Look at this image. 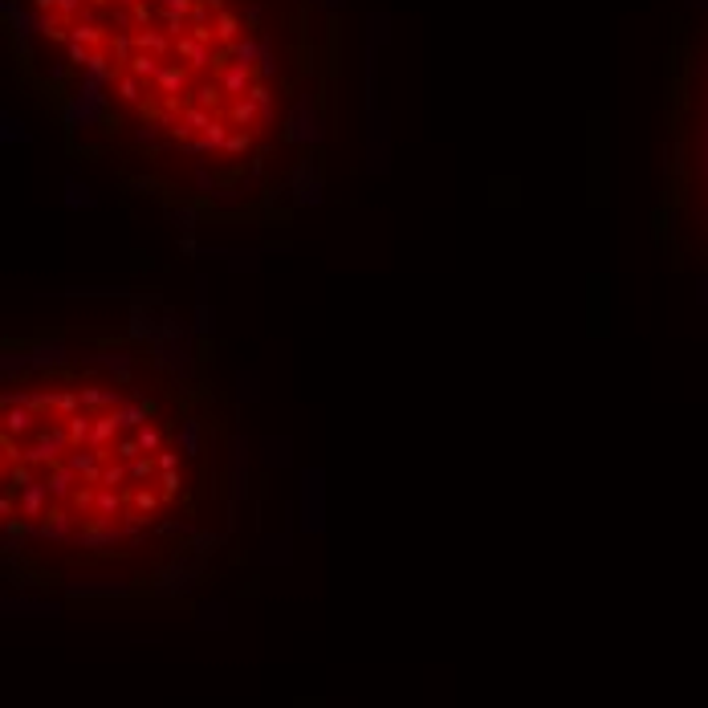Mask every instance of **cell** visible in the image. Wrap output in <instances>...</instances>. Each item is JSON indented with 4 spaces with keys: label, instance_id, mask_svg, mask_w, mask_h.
<instances>
[{
    "label": "cell",
    "instance_id": "6da1fadb",
    "mask_svg": "<svg viewBox=\"0 0 708 708\" xmlns=\"http://www.w3.org/2000/svg\"><path fill=\"white\" fill-rule=\"evenodd\" d=\"M74 155L188 212L302 196L334 110L330 0H9Z\"/></svg>",
    "mask_w": 708,
    "mask_h": 708
},
{
    "label": "cell",
    "instance_id": "7a4b0ae2",
    "mask_svg": "<svg viewBox=\"0 0 708 708\" xmlns=\"http://www.w3.org/2000/svg\"><path fill=\"white\" fill-rule=\"evenodd\" d=\"M196 428L131 375L82 371L66 359L5 391V538L118 546L171 497L143 481H180ZM184 485V481H180Z\"/></svg>",
    "mask_w": 708,
    "mask_h": 708
},
{
    "label": "cell",
    "instance_id": "3957f363",
    "mask_svg": "<svg viewBox=\"0 0 708 708\" xmlns=\"http://www.w3.org/2000/svg\"><path fill=\"white\" fill-rule=\"evenodd\" d=\"M708 5V0H700ZM688 102H692V123H688V139H684V155H688V175L700 192V212L708 220V41L704 53L692 66V86H688Z\"/></svg>",
    "mask_w": 708,
    "mask_h": 708
},
{
    "label": "cell",
    "instance_id": "277c9868",
    "mask_svg": "<svg viewBox=\"0 0 708 708\" xmlns=\"http://www.w3.org/2000/svg\"><path fill=\"white\" fill-rule=\"evenodd\" d=\"M306 529H322V485H318V477H314V485H310V477H306Z\"/></svg>",
    "mask_w": 708,
    "mask_h": 708
}]
</instances>
